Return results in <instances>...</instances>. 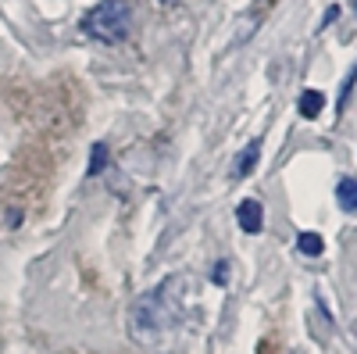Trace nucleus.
Wrapping results in <instances>:
<instances>
[{
  "instance_id": "obj_1",
  "label": "nucleus",
  "mask_w": 357,
  "mask_h": 354,
  "mask_svg": "<svg viewBox=\"0 0 357 354\" xmlns=\"http://www.w3.org/2000/svg\"><path fill=\"white\" fill-rule=\"evenodd\" d=\"M178 279H165L129 304V340L143 351H161L178 326Z\"/></svg>"
},
{
  "instance_id": "obj_2",
  "label": "nucleus",
  "mask_w": 357,
  "mask_h": 354,
  "mask_svg": "<svg viewBox=\"0 0 357 354\" xmlns=\"http://www.w3.org/2000/svg\"><path fill=\"white\" fill-rule=\"evenodd\" d=\"M82 29L100 43H122L132 33V4L129 0H100L86 11Z\"/></svg>"
},
{
  "instance_id": "obj_3",
  "label": "nucleus",
  "mask_w": 357,
  "mask_h": 354,
  "mask_svg": "<svg viewBox=\"0 0 357 354\" xmlns=\"http://www.w3.org/2000/svg\"><path fill=\"white\" fill-rule=\"evenodd\" d=\"M236 222H240V229L247 236H257L264 229V208H261V200H254V197L240 200V208H236Z\"/></svg>"
},
{
  "instance_id": "obj_4",
  "label": "nucleus",
  "mask_w": 357,
  "mask_h": 354,
  "mask_svg": "<svg viewBox=\"0 0 357 354\" xmlns=\"http://www.w3.org/2000/svg\"><path fill=\"white\" fill-rule=\"evenodd\" d=\"M257 161H261V140H250V143L243 147V154L236 158V165H232V175H236V179H247V175L257 168Z\"/></svg>"
},
{
  "instance_id": "obj_5",
  "label": "nucleus",
  "mask_w": 357,
  "mask_h": 354,
  "mask_svg": "<svg viewBox=\"0 0 357 354\" xmlns=\"http://www.w3.org/2000/svg\"><path fill=\"white\" fill-rule=\"evenodd\" d=\"M336 204L347 215H357V179L354 175H343V179L336 183Z\"/></svg>"
},
{
  "instance_id": "obj_6",
  "label": "nucleus",
  "mask_w": 357,
  "mask_h": 354,
  "mask_svg": "<svg viewBox=\"0 0 357 354\" xmlns=\"http://www.w3.org/2000/svg\"><path fill=\"white\" fill-rule=\"evenodd\" d=\"M296 111H301L304 118H318L325 111V94L321 90H304L301 101H296Z\"/></svg>"
},
{
  "instance_id": "obj_7",
  "label": "nucleus",
  "mask_w": 357,
  "mask_h": 354,
  "mask_svg": "<svg viewBox=\"0 0 357 354\" xmlns=\"http://www.w3.org/2000/svg\"><path fill=\"white\" fill-rule=\"evenodd\" d=\"M296 251H301L304 258H321L325 254V240L318 233H301L296 236Z\"/></svg>"
},
{
  "instance_id": "obj_8",
  "label": "nucleus",
  "mask_w": 357,
  "mask_h": 354,
  "mask_svg": "<svg viewBox=\"0 0 357 354\" xmlns=\"http://www.w3.org/2000/svg\"><path fill=\"white\" fill-rule=\"evenodd\" d=\"M107 168V143L97 140L93 147H89V165H86V175H100Z\"/></svg>"
},
{
  "instance_id": "obj_9",
  "label": "nucleus",
  "mask_w": 357,
  "mask_h": 354,
  "mask_svg": "<svg viewBox=\"0 0 357 354\" xmlns=\"http://www.w3.org/2000/svg\"><path fill=\"white\" fill-rule=\"evenodd\" d=\"M229 276H232V269H229V261L222 258V261L215 265V272H211V283H215V286H229Z\"/></svg>"
},
{
  "instance_id": "obj_10",
  "label": "nucleus",
  "mask_w": 357,
  "mask_h": 354,
  "mask_svg": "<svg viewBox=\"0 0 357 354\" xmlns=\"http://www.w3.org/2000/svg\"><path fill=\"white\" fill-rule=\"evenodd\" d=\"M354 82H357V65L350 68V75H347V82H343V90H340V111L350 104V94H354Z\"/></svg>"
},
{
  "instance_id": "obj_11",
  "label": "nucleus",
  "mask_w": 357,
  "mask_h": 354,
  "mask_svg": "<svg viewBox=\"0 0 357 354\" xmlns=\"http://www.w3.org/2000/svg\"><path fill=\"white\" fill-rule=\"evenodd\" d=\"M336 15H340V8H336V4H333V8H329V11H325V25H333V22H336Z\"/></svg>"
},
{
  "instance_id": "obj_12",
  "label": "nucleus",
  "mask_w": 357,
  "mask_h": 354,
  "mask_svg": "<svg viewBox=\"0 0 357 354\" xmlns=\"http://www.w3.org/2000/svg\"><path fill=\"white\" fill-rule=\"evenodd\" d=\"M350 4H354V11H357V0H350Z\"/></svg>"
},
{
  "instance_id": "obj_13",
  "label": "nucleus",
  "mask_w": 357,
  "mask_h": 354,
  "mask_svg": "<svg viewBox=\"0 0 357 354\" xmlns=\"http://www.w3.org/2000/svg\"><path fill=\"white\" fill-rule=\"evenodd\" d=\"M165 4H175V0H165Z\"/></svg>"
}]
</instances>
